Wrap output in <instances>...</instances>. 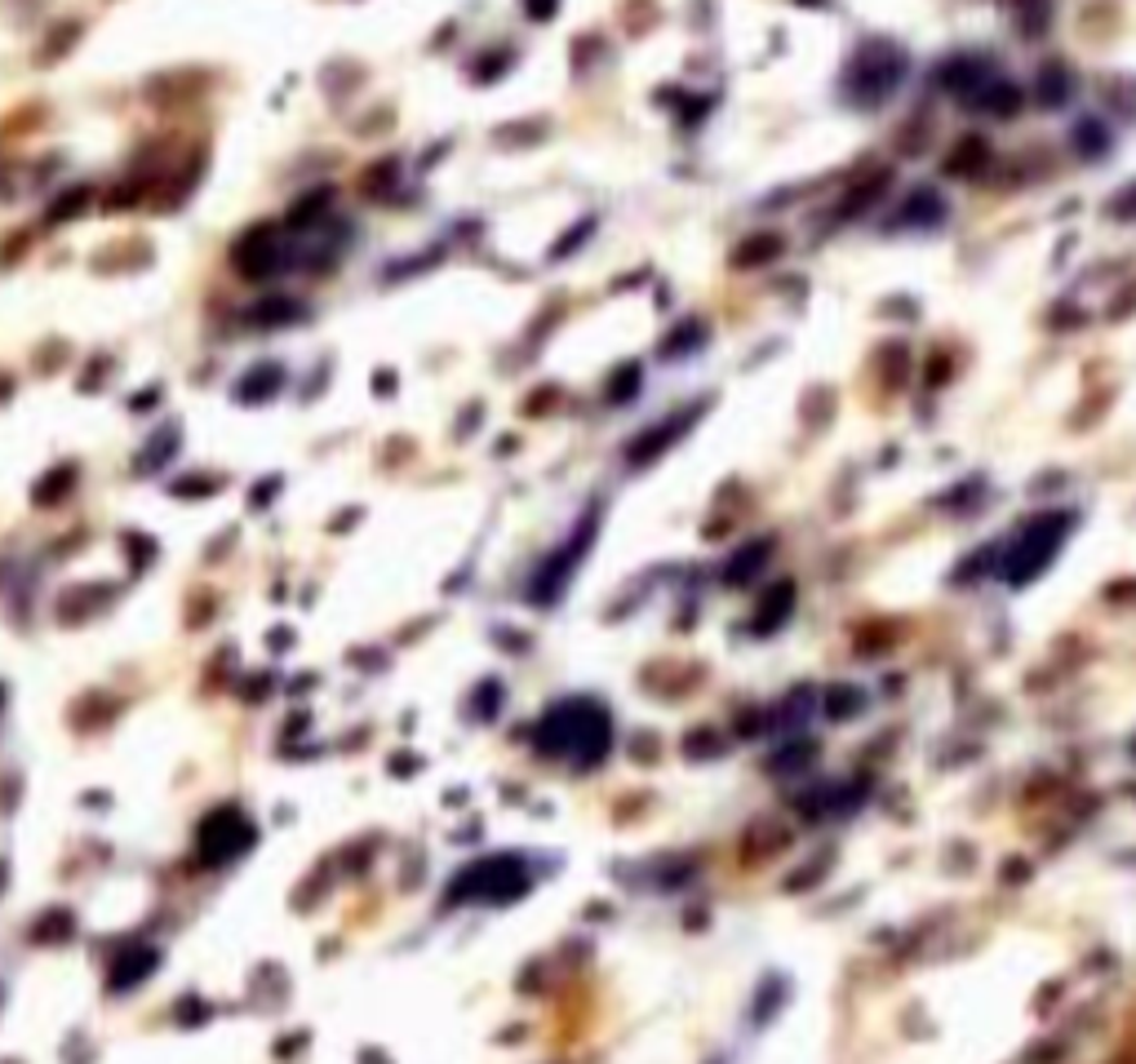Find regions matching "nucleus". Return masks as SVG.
I'll return each mask as SVG.
<instances>
[{"mask_svg":"<svg viewBox=\"0 0 1136 1064\" xmlns=\"http://www.w3.org/2000/svg\"><path fill=\"white\" fill-rule=\"evenodd\" d=\"M196 847L214 865H227L235 856H245L254 847V820L241 807H218V812L205 816V826L196 834Z\"/></svg>","mask_w":1136,"mask_h":1064,"instance_id":"obj_1","label":"nucleus"},{"mask_svg":"<svg viewBox=\"0 0 1136 1064\" xmlns=\"http://www.w3.org/2000/svg\"><path fill=\"white\" fill-rule=\"evenodd\" d=\"M156 972V949H125L120 958H112V989H133L138 981H147Z\"/></svg>","mask_w":1136,"mask_h":1064,"instance_id":"obj_2","label":"nucleus"}]
</instances>
